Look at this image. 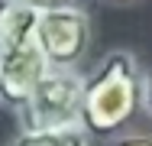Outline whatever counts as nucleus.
<instances>
[{
    "instance_id": "8",
    "label": "nucleus",
    "mask_w": 152,
    "mask_h": 146,
    "mask_svg": "<svg viewBox=\"0 0 152 146\" xmlns=\"http://www.w3.org/2000/svg\"><path fill=\"white\" fill-rule=\"evenodd\" d=\"M142 104H146V111L152 114V72H149V78L142 81Z\"/></svg>"
},
{
    "instance_id": "2",
    "label": "nucleus",
    "mask_w": 152,
    "mask_h": 146,
    "mask_svg": "<svg viewBox=\"0 0 152 146\" xmlns=\"http://www.w3.org/2000/svg\"><path fill=\"white\" fill-rule=\"evenodd\" d=\"M36 16L13 0H0V101L20 107L49 72L36 39Z\"/></svg>"
},
{
    "instance_id": "1",
    "label": "nucleus",
    "mask_w": 152,
    "mask_h": 146,
    "mask_svg": "<svg viewBox=\"0 0 152 146\" xmlns=\"http://www.w3.org/2000/svg\"><path fill=\"white\" fill-rule=\"evenodd\" d=\"M142 101V78L139 65L129 52H110L100 65L84 78V101L78 127L88 136H110L133 117Z\"/></svg>"
},
{
    "instance_id": "5",
    "label": "nucleus",
    "mask_w": 152,
    "mask_h": 146,
    "mask_svg": "<svg viewBox=\"0 0 152 146\" xmlns=\"http://www.w3.org/2000/svg\"><path fill=\"white\" fill-rule=\"evenodd\" d=\"M10 146H91V136L81 127L61 130H23Z\"/></svg>"
},
{
    "instance_id": "9",
    "label": "nucleus",
    "mask_w": 152,
    "mask_h": 146,
    "mask_svg": "<svg viewBox=\"0 0 152 146\" xmlns=\"http://www.w3.org/2000/svg\"><path fill=\"white\" fill-rule=\"evenodd\" d=\"M113 3H126V0H113Z\"/></svg>"
},
{
    "instance_id": "4",
    "label": "nucleus",
    "mask_w": 152,
    "mask_h": 146,
    "mask_svg": "<svg viewBox=\"0 0 152 146\" xmlns=\"http://www.w3.org/2000/svg\"><path fill=\"white\" fill-rule=\"evenodd\" d=\"M36 39L49 68H78L88 52L91 23L81 7H61L36 16Z\"/></svg>"
},
{
    "instance_id": "6",
    "label": "nucleus",
    "mask_w": 152,
    "mask_h": 146,
    "mask_svg": "<svg viewBox=\"0 0 152 146\" xmlns=\"http://www.w3.org/2000/svg\"><path fill=\"white\" fill-rule=\"evenodd\" d=\"M20 7H26L32 13H49V10H61V7H78V0H13Z\"/></svg>"
},
{
    "instance_id": "7",
    "label": "nucleus",
    "mask_w": 152,
    "mask_h": 146,
    "mask_svg": "<svg viewBox=\"0 0 152 146\" xmlns=\"http://www.w3.org/2000/svg\"><path fill=\"white\" fill-rule=\"evenodd\" d=\"M110 146H152V136L133 133V136H123V140H117V143H110Z\"/></svg>"
},
{
    "instance_id": "3",
    "label": "nucleus",
    "mask_w": 152,
    "mask_h": 146,
    "mask_svg": "<svg viewBox=\"0 0 152 146\" xmlns=\"http://www.w3.org/2000/svg\"><path fill=\"white\" fill-rule=\"evenodd\" d=\"M84 101V75L78 68H49L29 97L20 104L23 130H61L78 127Z\"/></svg>"
}]
</instances>
